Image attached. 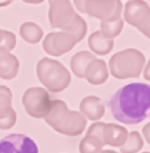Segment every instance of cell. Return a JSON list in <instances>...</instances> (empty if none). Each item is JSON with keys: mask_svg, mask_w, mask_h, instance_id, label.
<instances>
[{"mask_svg": "<svg viewBox=\"0 0 150 153\" xmlns=\"http://www.w3.org/2000/svg\"><path fill=\"white\" fill-rule=\"evenodd\" d=\"M113 117L124 125H137L150 114V85L129 83L110 99Z\"/></svg>", "mask_w": 150, "mask_h": 153, "instance_id": "obj_1", "label": "cell"}, {"mask_svg": "<svg viewBox=\"0 0 150 153\" xmlns=\"http://www.w3.org/2000/svg\"><path fill=\"white\" fill-rule=\"evenodd\" d=\"M49 22L53 29H60L63 33L74 36L77 42L86 37L87 25L85 19L74 12L70 1H49Z\"/></svg>", "mask_w": 150, "mask_h": 153, "instance_id": "obj_2", "label": "cell"}, {"mask_svg": "<svg viewBox=\"0 0 150 153\" xmlns=\"http://www.w3.org/2000/svg\"><path fill=\"white\" fill-rule=\"evenodd\" d=\"M46 123L65 136H79L85 132L87 119L80 112L69 110L63 100H52V106L49 113L46 114Z\"/></svg>", "mask_w": 150, "mask_h": 153, "instance_id": "obj_3", "label": "cell"}, {"mask_svg": "<svg viewBox=\"0 0 150 153\" xmlns=\"http://www.w3.org/2000/svg\"><path fill=\"white\" fill-rule=\"evenodd\" d=\"M37 77L42 85L47 89V92L60 93L69 87L72 82L70 72L62 65L59 60L50 59V57H42L37 62Z\"/></svg>", "mask_w": 150, "mask_h": 153, "instance_id": "obj_4", "label": "cell"}, {"mask_svg": "<svg viewBox=\"0 0 150 153\" xmlns=\"http://www.w3.org/2000/svg\"><path fill=\"white\" fill-rule=\"evenodd\" d=\"M144 54L137 49H124L111 56L109 62V73L116 79L139 77L144 67Z\"/></svg>", "mask_w": 150, "mask_h": 153, "instance_id": "obj_5", "label": "cell"}, {"mask_svg": "<svg viewBox=\"0 0 150 153\" xmlns=\"http://www.w3.org/2000/svg\"><path fill=\"white\" fill-rule=\"evenodd\" d=\"M22 103L29 116L34 119H45L52 106V97L43 87H30L23 93Z\"/></svg>", "mask_w": 150, "mask_h": 153, "instance_id": "obj_6", "label": "cell"}, {"mask_svg": "<svg viewBox=\"0 0 150 153\" xmlns=\"http://www.w3.org/2000/svg\"><path fill=\"white\" fill-rule=\"evenodd\" d=\"M122 12H123V4L122 1L116 0H90L85 3V13H87L90 17L99 19L102 23L107 22H116L122 19Z\"/></svg>", "mask_w": 150, "mask_h": 153, "instance_id": "obj_7", "label": "cell"}, {"mask_svg": "<svg viewBox=\"0 0 150 153\" xmlns=\"http://www.w3.org/2000/svg\"><path fill=\"white\" fill-rule=\"evenodd\" d=\"M77 43V39L72 34L63 32H52L43 39V50L50 56L59 57L70 52Z\"/></svg>", "mask_w": 150, "mask_h": 153, "instance_id": "obj_8", "label": "cell"}, {"mask_svg": "<svg viewBox=\"0 0 150 153\" xmlns=\"http://www.w3.org/2000/svg\"><path fill=\"white\" fill-rule=\"evenodd\" d=\"M0 153H39V147L29 136L13 133L0 140Z\"/></svg>", "mask_w": 150, "mask_h": 153, "instance_id": "obj_9", "label": "cell"}, {"mask_svg": "<svg viewBox=\"0 0 150 153\" xmlns=\"http://www.w3.org/2000/svg\"><path fill=\"white\" fill-rule=\"evenodd\" d=\"M150 14V6L146 1L140 0H131L127 1L123 6V17L124 22H127L130 26L139 27L143 20Z\"/></svg>", "mask_w": 150, "mask_h": 153, "instance_id": "obj_10", "label": "cell"}, {"mask_svg": "<svg viewBox=\"0 0 150 153\" xmlns=\"http://www.w3.org/2000/svg\"><path fill=\"white\" fill-rule=\"evenodd\" d=\"M109 77V67L107 63L102 59H94L87 65L85 72V79L94 86L103 85Z\"/></svg>", "mask_w": 150, "mask_h": 153, "instance_id": "obj_11", "label": "cell"}, {"mask_svg": "<svg viewBox=\"0 0 150 153\" xmlns=\"http://www.w3.org/2000/svg\"><path fill=\"white\" fill-rule=\"evenodd\" d=\"M20 69L19 59L7 49L0 47V77L4 80L14 79Z\"/></svg>", "mask_w": 150, "mask_h": 153, "instance_id": "obj_12", "label": "cell"}, {"mask_svg": "<svg viewBox=\"0 0 150 153\" xmlns=\"http://www.w3.org/2000/svg\"><path fill=\"white\" fill-rule=\"evenodd\" d=\"M129 132L126 127H122L116 123H105L103 129V145L111 147H122L127 139Z\"/></svg>", "mask_w": 150, "mask_h": 153, "instance_id": "obj_13", "label": "cell"}, {"mask_svg": "<svg viewBox=\"0 0 150 153\" xmlns=\"http://www.w3.org/2000/svg\"><path fill=\"white\" fill-rule=\"evenodd\" d=\"M80 113L86 119L99 122V119L105 116V105L102 103V100L97 96H86L80 102Z\"/></svg>", "mask_w": 150, "mask_h": 153, "instance_id": "obj_14", "label": "cell"}, {"mask_svg": "<svg viewBox=\"0 0 150 153\" xmlns=\"http://www.w3.org/2000/svg\"><path fill=\"white\" fill-rule=\"evenodd\" d=\"M89 47L93 53L105 56V54H109L111 52V49L114 47V42L105 39L97 30V32H93L89 36Z\"/></svg>", "mask_w": 150, "mask_h": 153, "instance_id": "obj_15", "label": "cell"}, {"mask_svg": "<svg viewBox=\"0 0 150 153\" xmlns=\"http://www.w3.org/2000/svg\"><path fill=\"white\" fill-rule=\"evenodd\" d=\"M94 59H96V56L90 52H79L70 59V69L79 79H85L86 67Z\"/></svg>", "mask_w": 150, "mask_h": 153, "instance_id": "obj_16", "label": "cell"}, {"mask_svg": "<svg viewBox=\"0 0 150 153\" xmlns=\"http://www.w3.org/2000/svg\"><path fill=\"white\" fill-rule=\"evenodd\" d=\"M20 36L27 43L36 45L43 37V29L34 22H25L20 26Z\"/></svg>", "mask_w": 150, "mask_h": 153, "instance_id": "obj_17", "label": "cell"}, {"mask_svg": "<svg viewBox=\"0 0 150 153\" xmlns=\"http://www.w3.org/2000/svg\"><path fill=\"white\" fill-rule=\"evenodd\" d=\"M143 147V137L139 132H130L119 153H139Z\"/></svg>", "mask_w": 150, "mask_h": 153, "instance_id": "obj_18", "label": "cell"}, {"mask_svg": "<svg viewBox=\"0 0 150 153\" xmlns=\"http://www.w3.org/2000/svg\"><path fill=\"white\" fill-rule=\"evenodd\" d=\"M124 26V20L119 19L116 22H107V23H102L100 25V34L107 40H113L114 37H117L122 33Z\"/></svg>", "mask_w": 150, "mask_h": 153, "instance_id": "obj_19", "label": "cell"}, {"mask_svg": "<svg viewBox=\"0 0 150 153\" xmlns=\"http://www.w3.org/2000/svg\"><path fill=\"white\" fill-rule=\"evenodd\" d=\"M102 150H103V143L97 137L89 136V134H86L79 145L80 153H100Z\"/></svg>", "mask_w": 150, "mask_h": 153, "instance_id": "obj_20", "label": "cell"}, {"mask_svg": "<svg viewBox=\"0 0 150 153\" xmlns=\"http://www.w3.org/2000/svg\"><path fill=\"white\" fill-rule=\"evenodd\" d=\"M12 99H13L12 90L4 85H0V117L6 116L7 113H10L13 110Z\"/></svg>", "mask_w": 150, "mask_h": 153, "instance_id": "obj_21", "label": "cell"}, {"mask_svg": "<svg viewBox=\"0 0 150 153\" xmlns=\"http://www.w3.org/2000/svg\"><path fill=\"white\" fill-rule=\"evenodd\" d=\"M0 47H4L9 52L16 47V36L9 30L0 29Z\"/></svg>", "mask_w": 150, "mask_h": 153, "instance_id": "obj_22", "label": "cell"}, {"mask_svg": "<svg viewBox=\"0 0 150 153\" xmlns=\"http://www.w3.org/2000/svg\"><path fill=\"white\" fill-rule=\"evenodd\" d=\"M16 119H17V114H16V110H12L10 113H7L6 116H1L0 117V129L1 130H7V129H12L16 123Z\"/></svg>", "mask_w": 150, "mask_h": 153, "instance_id": "obj_23", "label": "cell"}, {"mask_svg": "<svg viewBox=\"0 0 150 153\" xmlns=\"http://www.w3.org/2000/svg\"><path fill=\"white\" fill-rule=\"evenodd\" d=\"M103 129H105V123H103V122H94V123L87 129V134L97 137V139L103 143ZM103 146H105V145H103Z\"/></svg>", "mask_w": 150, "mask_h": 153, "instance_id": "obj_24", "label": "cell"}, {"mask_svg": "<svg viewBox=\"0 0 150 153\" xmlns=\"http://www.w3.org/2000/svg\"><path fill=\"white\" fill-rule=\"evenodd\" d=\"M137 30H139L140 33H143L147 39H150V14L143 20V23L137 27Z\"/></svg>", "mask_w": 150, "mask_h": 153, "instance_id": "obj_25", "label": "cell"}, {"mask_svg": "<svg viewBox=\"0 0 150 153\" xmlns=\"http://www.w3.org/2000/svg\"><path fill=\"white\" fill-rule=\"evenodd\" d=\"M143 76H144V79L147 80V82H150V59H149V62L144 65V67H143Z\"/></svg>", "mask_w": 150, "mask_h": 153, "instance_id": "obj_26", "label": "cell"}, {"mask_svg": "<svg viewBox=\"0 0 150 153\" xmlns=\"http://www.w3.org/2000/svg\"><path fill=\"white\" fill-rule=\"evenodd\" d=\"M143 137H144V140L150 145V122L143 127Z\"/></svg>", "mask_w": 150, "mask_h": 153, "instance_id": "obj_27", "label": "cell"}, {"mask_svg": "<svg viewBox=\"0 0 150 153\" xmlns=\"http://www.w3.org/2000/svg\"><path fill=\"white\" fill-rule=\"evenodd\" d=\"M85 3L86 1H76V3H74L76 9H77L80 13H85Z\"/></svg>", "mask_w": 150, "mask_h": 153, "instance_id": "obj_28", "label": "cell"}, {"mask_svg": "<svg viewBox=\"0 0 150 153\" xmlns=\"http://www.w3.org/2000/svg\"><path fill=\"white\" fill-rule=\"evenodd\" d=\"M25 3H29V4H39V3H43V1H40V0H33V1H29V0H26Z\"/></svg>", "mask_w": 150, "mask_h": 153, "instance_id": "obj_29", "label": "cell"}, {"mask_svg": "<svg viewBox=\"0 0 150 153\" xmlns=\"http://www.w3.org/2000/svg\"><path fill=\"white\" fill-rule=\"evenodd\" d=\"M12 1H0V7H4V6H9Z\"/></svg>", "mask_w": 150, "mask_h": 153, "instance_id": "obj_30", "label": "cell"}, {"mask_svg": "<svg viewBox=\"0 0 150 153\" xmlns=\"http://www.w3.org/2000/svg\"><path fill=\"white\" fill-rule=\"evenodd\" d=\"M100 153H119V152H116V150H106V149H103Z\"/></svg>", "mask_w": 150, "mask_h": 153, "instance_id": "obj_31", "label": "cell"}, {"mask_svg": "<svg viewBox=\"0 0 150 153\" xmlns=\"http://www.w3.org/2000/svg\"><path fill=\"white\" fill-rule=\"evenodd\" d=\"M143 153H150V152H143Z\"/></svg>", "mask_w": 150, "mask_h": 153, "instance_id": "obj_32", "label": "cell"}]
</instances>
